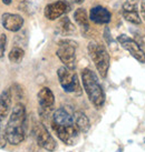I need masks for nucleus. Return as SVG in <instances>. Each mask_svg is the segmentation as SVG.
<instances>
[{"instance_id":"f03ea898","label":"nucleus","mask_w":145,"mask_h":152,"mask_svg":"<svg viewBox=\"0 0 145 152\" xmlns=\"http://www.w3.org/2000/svg\"><path fill=\"white\" fill-rule=\"evenodd\" d=\"M26 128H27V113L22 103H17L13 108L9 115V120L6 124L4 135L7 142L13 145H18L25 140Z\"/></svg>"},{"instance_id":"a878e982","label":"nucleus","mask_w":145,"mask_h":152,"mask_svg":"<svg viewBox=\"0 0 145 152\" xmlns=\"http://www.w3.org/2000/svg\"><path fill=\"white\" fill-rule=\"evenodd\" d=\"M122 151H123V149H122V148H118L116 152H122Z\"/></svg>"},{"instance_id":"f8f14e48","label":"nucleus","mask_w":145,"mask_h":152,"mask_svg":"<svg viewBox=\"0 0 145 152\" xmlns=\"http://www.w3.org/2000/svg\"><path fill=\"white\" fill-rule=\"evenodd\" d=\"M111 12L102 6L93 7L90 11V19L97 25H106L111 21Z\"/></svg>"},{"instance_id":"b1692460","label":"nucleus","mask_w":145,"mask_h":152,"mask_svg":"<svg viewBox=\"0 0 145 152\" xmlns=\"http://www.w3.org/2000/svg\"><path fill=\"white\" fill-rule=\"evenodd\" d=\"M68 1H70L72 4H81L84 2V0H68Z\"/></svg>"},{"instance_id":"1a4fd4ad","label":"nucleus","mask_w":145,"mask_h":152,"mask_svg":"<svg viewBox=\"0 0 145 152\" xmlns=\"http://www.w3.org/2000/svg\"><path fill=\"white\" fill-rule=\"evenodd\" d=\"M70 10V4H68V1L66 0H58L55 2L47 4L45 7V17L47 18L48 20H56L60 18L61 16H64L65 13H67Z\"/></svg>"},{"instance_id":"0eeeda50","label":"nucleus","mask_w":145,"mask_h":152,"mask_svg":"<svg viewBox=\"0 0 145 152\" xmlns=\"http://www.w3.org/2000/svg\"><path fill=\"white\" fill-rule=\"evenodd\" d=\"M33 134H34L39 147H41L49 152H54L56 150L57 143H56L55 139L51 137L49 131L46 129V127L43 123H35L33 127Z\"/></svg>"},{"instance_id":"cd10ccee","label":"nucleus","mask_w":145,"mask_h":152,"mask_svg":"<svg viewBox=\"0 0 145 152\" xmlns=\"http://www.w3.org/2000/svg\"><path fill=\"white\" fill-rule=\"evenodd\" d=\"M144 142H145V138H144Z\"/></svg>"},{"instance_id":"f257e3e1","label":"nucleus","mask_w":145,"mask_h":152,"mask_svg":"<svg viewBox=\"0 0 145 152\" xmlns=\"http://www.w3.org/2000/svg\"><path fill=\"white\" fill-rule=\"evenodd\" d=\"M51 128L56 135L67 145L76 144L79 135V130L75 124L74 117L64 109L59 108L53 114Z\"/></svg>"},{"instance_id":"f3484780","label":"nucleus","mask_w":145,"mask_h":152,"mask_svg":"<svg viewBox=\"0 0 145 152\" xmlns=\"http://www.w3.org/2000/svg\"><path fill=\"white\" fill-rule=\"evenodd\" d=\"M24 57H25V50L22 49L21 47H17V46L13 47L8 55L9 60L13 64H19V62H21Z\"/></svg>"},{"instance_id":"9b49d317","label":"nucleus","mask_w":145,"mask_h":152,"mask_svg":"<svg viewBox=\"0 0 145 152\" xmlns=\"http://www.w3.org/2000/svg\"><path fill=\"white\" fill-rule=\"evenodd\" d=\"M37 99H38V103L41 111H49L53 109V107L55 104V96L50 89L45 87L39 90L38 94H37Z\"/></svg>"},{"instance_id":"393cba45","label":"nucleus","mask_w":145,"mask_h":152,"mask_svg":"<svg viewBox=\"0 0 145 152\" xmlns=\"http://www.w3.org/2000/svg\"><path fill=\"white\" fill-rule=\"evenodd\" d=\"M13 2V0H2V4H7V6H9V4Z\"/></svg>"},{"instance_id":"20e7f679","label":"nucleus","mask_w":145,"mask_h":152,"mask_svg":"<svg viewBox=\"0 0 145 152\" xmlns=\"http://www.w3.org/2000/svg\"><path fill=\"white\" fill-rule=\"evenodd\" d=\"M87 50H88V55H90L92 61L94 62L99 76L102 78H106L108 69H109L111 59H109V55L105 49V47L95 42V41H92L87 47Z\"/></svg>"},{"instance_id":"ddd939ff","label":"nucleus","mask_w":145,"mask_h":152,"mask_svg":"<svg viewBox=\"0 0 145 152\" xmlns=\"http://www.w3.org/2000/svg\"><path fill=\"white\" fill-rule=\"evenodd\" d=\"M11 102H13V96H11L10 89H4L0 93V119L1 120L8 117L11 109Z\"/></svg>"},{"instance_id":"9d476101","label":"nucleus","mask_w":145,"mask_h":152,"mask_svg":"<svg viewBox=\"0 0 145 152\" xmlns=\"http://www.w3.org/2000/svg\"><path fill=\"white\" fill-rule=\"evenodd\" d=\"M1 23L6 30L11 32H17L24 26V18L16 13L6 12L1 17Z\"/></svg>"},{"instance_id":"aec40b11","label":"nucleus","mask_w":145,"mask_h":152,"mask_svg":"<svg viewBox=\"0 0 145 152\" xmlns=\"http://www.w3.org/2000/svg\"><path fill=\"white\" fill-rule=\"evenodd\" d=\"M10 91H11V96L13 98H16L17 100H20L24 97V91H22V88L19 85H13L11 88H10Z\"/></svg>"},{"instance_id":"412c9836","label":"nucleus","mask_w":145,"mask_h":152,"mask_svg":"<svg viewBox=\"0 0 145 152\" xmlns=\"http://www.w3.org/2000/svg\"><path fill=\"white\" fill-rule=\"evenodd\" d=\"M6 47H7V36L4 34H0V59L4 58Z\"/></svg>"},{"instance_id":"a211bd4d","label":"nucleus","mask_w":145,"mask_h":152,"mask_svg":"<svg viewBox=\"0 0 145 152\" xmlns=\"http://www.w3.org/2000/svg\"><path fill=\"white\" fill-rule=\"evenodd\" d=\"M123 17L126 21L131 22L133 25L141 23V17L138 11H123Z\"/></svg>"},{"instance_id":"6e6552de","label":"nucleus","mask_w":145,"mask_h":152,"mask_svg":"<svg viewBox=\"0 0 145 152\" xmlns=\"http://www.w3.org/2000/svg\"><path fill=\"white\" fill-rule=\"evenodd\" d=\"M117 41L121 46L123 47L125 50H127L131 55L135 58V59L141 62V64H145V52L142 50V48L140 47V45L131 39L129 37H127L126 34H120L117 37Z\"/></svg>"},{"instance_id":"7ed1b4c3","label":"nucleus","mask_w":145,"mask_h":152,"mask_svg":"<svg viewBox=\"0 0 145 152\" xmlns=\"http://www.w3.org/2000/svg\"><path fill=\"white\" fill-rule=\"evenodd\" d=\"M81 82L92 104L96 109H101L105 103V93L95 72L90 69H84L81 71Z\"/></svg>"},{"instance_id":"dca6fc26","label":"nucleus","mask_w":145,"mask_h":152,"mask_svg":"<svg viewBox=\"0 0 145 152\" xmlns=\"http://www.w3.org/2000/svg\"><path fill=\"white\" fill-rule=\"evenodd\" d=\"M58 31L63 36H69L75 32V27L72 23V21L69 20L68 17H63L59 20L58 23Z\"/></svg>"},{"instance_id":"5701e85b","label":"nucleus","mask_w":145,"mask_h":152,"mask_svg":"<svg viewBox=\"0 0 145 152\" xmlns=\"http://www.w3.org/2000/svg\"><path fill=\"white\" fill-rule=\"evenodd\" d=\"M141 16L145 20V0H142L141 2Z\"/></svg>"},{"instance_id":"39448f33","label":"nucleus","mask_w":145,"mask_h":152,"mask_svg":"<svg viewBox=\"0 0 145 152\" xmlns=\"http://www.w3.org/2000/svg\"><path fill=\"white\" fill-rule=\"evenodd\" d=\"M76 49L77 42L70 39H64L58 42L57 57L64 64L65 67L74 70L76 67Z\"/></svg>"},{"instance_id":"bb28decb","label":"nucleus","mask_w":145,"mask_h":152,"mask_svg":"<svg viewBox=\"0 0 145 152\" xmlns=\"http://www.w3.org/2000/svg\"><path fill=\"white\" fill-rule=\"evenodd\" d=\"M1 121H2V120H1V119H0V123H1Z\"/></svg>"},{"instance_id":"6ab92c4d","label":"nucleus","mask_w":145,"mask_h":152,"mask_svg":"<svg viewBox=\"0 0 145 152\" xmlns=\"http://www.w3.org/2000/svg\"><path fill=\"white\" fill-rule=\"evenodd\" d=\"M123 11H138V0H126L123 4Z\"/></svg>"},{"instance_id":"4be33fe9","label":"nucleus","mask_w":145,"mask_h":152,"mask_svg":"<svg viewBox=\"0 0 145 152\" xmlns=\"http://www.w3.org/2000/svg\"><path fill=\"white\" fill-rule=\"evenodd\" d=\"M104 38H105V40H106V42L108 43V45H111L112 43V37H111V34H109V29L108 28H105V30H104Z\"/></svg>"},{"instance_id":"423d86ee","label":"nucleus","mask_w":145,"mask_h":152,"mask_svg":"<svg viewBox=\"0 0 145 152\" xmlns=\"http://www.w3.org/2000/svg\"><path fill=\"white\" fill-rule=\"evenodd\" d=\"M57 76H58L60 86L64 89L65 92L81 94V85H79L78 76L74 70L65 66L60 67L57 70Z\"/></svg>"},{"instance_id":"2eb2a0df","label":"nucleus","mask_w":145,"mask_h":152,"mask_svg":"<svg viewBox=\"0 0 145 152\" xmlns=\"http://www.w3.org/2000/svg\"><path fill=\"white\" fill-rule=\"evenodd\" d=\"M74 19H75V21L76 23L79 27H81V29H85L87 30L90 28V23H88V15L86 12V10L84 8H78L74 12Z\"/></svg>"},{"instance_id":"4468645a","label":"nucleus","mask_w":145,"mask_h":152,"mask_svg":"<svg viewBox=\"0 0 145 152\" xmlns=\"http://www.w3.org/2000/svg\"><path fill=\"white\" fill-rule=\"evenodd\" d=\"M72 117H74L75 124L78 128L79 132H81V133L88 132V130H90V119H88V117L83 111H75V113H74Z\"/></svg>"}]
</instances>
